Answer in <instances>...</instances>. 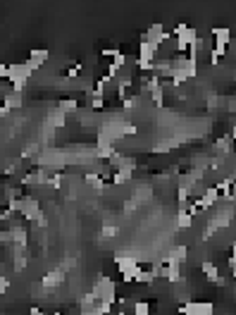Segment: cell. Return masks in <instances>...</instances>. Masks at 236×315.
Masks as SVG:
<instances>
[{"mask_svg":"<svg viewBox=\"0 0 236 315\" xmlns=\"http://www.w3.org/2000/svg\"><path fill=\"white\" fill-rule=\"evenodd\" d=\"M81 315H98V313L93 311V308H91V311H81Z\"/></svg>","mask_w":236,"mask_h":315,"instance_id":"d6a6232c","label":"cell"},{"mask_svg":"<svg viewBox=\"0 0 236 315\" xmlns=\"http://www.w3.org/2000/svg\"><path fill=\"white\" fill-rule=\"evenodd\" d=\"M141 38H143V41H148L153 48H160V45L170 38V33L165 31V26H162V24H150V29L143 33Z\"/></svg>","mask_w":236,"mask_h":315,"instance_id":"5b68a950","label":"cell"},{"mask_svg":"<svg viewBox=\"0 0 236 315\" xmlns=\"http://www.w3.org/2000/svg\"><path fill=\"white\" fill-rule=\"evenodd\" d=\"M29 315H45V313H43L41 308H31V311H29Z\"/></svg>","mask_w":236,"mask_h":315,"instance_id":"4dcf8cb0","label":"cell"},{"mask_svg":"<svg viewBox=\"0 0 236 315\" xmlns=\"http://www.w3.org/2000/svg\"><path fill=\"white\" fill-rule=\"evenodd\" d=\"M193 225V218L189 210H177V229H189Z\"/></svg>","mask_w":236,"mask_h":315,"instance_id":"ac0fdd59","label":"cell"},{"mask_svg":"<svg viewBox=\"0 0 236 315\" xmlns=\"http://www.w3.org/2000/svg\"><path fill=\"white\" fill-rule=\"evenodd\" d=\"M7 110L12 108H19V105H24V98H21V93H17V91H12V93H7L5 96V103H2Z\"/></svg>","mask_w":236,"mask_h":315,"instance_id":"d6986e66","label":"cell"},{"mask_svg":"<svg viewBox=\"0 0 236 315\" xmlns=\"http://www.w3.org/2000/svg\"><path fill=\"white\" fill-rule=\"evenodd\" d=\"M33 225H36V227H48V218L43 215V210L38 213V215H36V220H33Z\"/></svg>","mask_w":236,"mask_h":315,"instance_id":"484cf974","label":"cell"},{"mask_svg":"<svg viewBox=\"0 0 236 315\" xmlns=\"http://www.w3.org/2000/svg\"><path fill=\"white\" fill-rule=\"evenodd\" d=\"M93 294H96L100 301H107V304H115L117 301V284L112 282L110 277L100 275L96 280V287H93Z\"/></svg>","mask_w":236,"mask_h":315,"instance_id":"3957f363","label":"cell"},{"mask_svg":"<svg viewBox=\"0 0 236 315\" xmlns=\"http://www.w3.org/2000/svg\"><path fill=\"white\" fill-rule=\"evenodd\" d=\"M174 38H177V53L184 55L189 48H191V43L198 38V33H196V29H191L189 24H177L174 26Z\"/></svg>","mask_w":236,"mask_h":315,"instance_id":"7a4b0ae2","label":"cell"},{"mask_svg":"<svg viewBox=\"0 0 236 315\" xmlns=\"http://www.w3.org/2000/svg\"><path fill=\"white\" fill-rule=\"evenodd\" d=\"M155 57H158V48H153L148 41H143V38H141V43H139V57H136V65H139V69H143V72H150V69H153V65H155Z\"/></svg>","mask_w":236,"mask_h":315,"instance_id":"277c9868","label":"cell"},{"mask_svg":"<svg viewBox=\"0 0 236 315\" xmlns=\"http://www.w3.org/2000/svg\"><path fill=\"white\" fill-rule=\"evenodd\" d=\"M103 105H105V98L103 96H91V108L93 110H103Z\"/></svg>","mask_w":236,"mask_h":315,"instance_id":"d4e9b609","label":"cell"},{"mask_svg":"<svg viewBox=\"0 0 236 315\" xmlns=\"http://www.w3.org/2000/svg\"><path fill=\"white\" fill-rule=\"evenodd\" d=\"M41 213V203L33 198V196H21V206H19V215L24 220H36V215Z\"/></svg>","mask_w":236,"mask_h":315,"instance_id":"52a82bcc","label":"cell"},{"mask_svg":"<svg viewBox=\"0 0 236 315\" xmlns=\"http://www.w3.org/2000/svg\"><path fill=\"white\" fill-rule=\"evenodd\" d=\"M119 234V227H112V225H103L100 227V239H112Z\"/></svg>","mask_w":236,"mask_h":315,"instance_id":"7402d4cb","label":"cell"},{"mask_svg":"<svg viewBox=\"0 0 236 315\" xmlns=\"http://www.w3.org/2000/svg\"><path fill=\"white\" fill-rule=\"evenodd\" d=\"M48 57H50L48 48H31V50H29V57H26V62H29L33 69H38V67H43V62H48Z\"/></svg>","mask_w":236,"mask_h":315,"instance_id":"9c48e42d","label":"cell"},{"mask_svg":"<svg viewBox=\"0 0 236 315\" xmlns=\"http://www.w3.org/2000/svg\"><path fill=\"white\" fill-rule=\"evenodd\" d=\"M64 277H67V272L62 268H55V270H50L41 280V287H45V289H57V287H62Z\"/></svg>","mask_w":236,"mask_h":315,"instance_id":"ba28073f","label":"cell"},{"mask_svg":"<svg viewBox=\"0 0 236 315\" xmlns=\"http://www.w3.org/2000/svg\"><path fill=\"white\" fill-rule=\"evenodd\" d=\"M84 182L91 186L93 191H103V189H105V184H103V177H100V174H96V172H88L84 177Z\"/></svg>","mask_w":236,"mask_h":315,"instance_id":"e0dca14e","label":"cell"},{"mask_svg":"<svg viewBox=\"0 0 236 315\" xmlns=\"http://www.w3.org/2000/svg\"><path fill=\"white\" fill-rule=\"evenodd\" d=\"M7 112H10V110L5 108V105H0V117H5V115H7Z\"/></svg>","mask_w":236,"mask_h":315,"instance_id":"1f68e13d","label":"cell"},{"mask_svg":"<svg viewBox=\"0 0 236 315\" xmlns=\"http://www.w3.org/2000/svg\"><path fill=\"white\" fill-rule=\"evenodd\" d=\"M227 263H229V261H227ZM229 272H232V277L236 280V263H229Z\"/></svg>","mask_w":236,"mask_h":315,"instance_id":"f1b7e54d","label":"cell"},{"mask_svg":"<svg viewBox=\"0 0 236 315\" xmlns=\"http://www.w3.org/2000/svg\"><path fill=\"white\" fill-rule=\"evenodd\" d=\"M29 265V253L24 246H14V272H21Z\"/></svg>","mask_w":236,"mask_h":315,"instance_id":"7c38bea8","label":"cell"},{"mask_svg":"<svg viewBox=\"0 0 236 315\" xmlns=\"http://www.w3.org/2000/svg\"><path fill=\"white\" fill-rule=\"evenodd\" d=\"M55 315H62V313H55Z\"/></svg>","mask_w":236,"mask_h":315,"instance_id":"e575fe53","label":"cell"},{"mask_svg":"<svg viewBox=\"0 0 236 315\" xmlns=\"http://www.w3.org/2000/svg\"><path fill=\"white\" fill-rule=\"evenodd\" d=\"M79 72H81V65H74V67H69V69H67V76H76Z\"/></svg>","mask_w":236,"mask_h":315,"instance_id":"83f0119b","label":"cell"},{"mask_svg":"<svg viewBox=\"0 0 236 315\" xmlns=\"http://www.w3.org/2000/svg\"><path fill=\"white\" fill-rule=\"evenodd\" d=\"M76 105H79V103H76L74 98H62V100H60V105H57V108L62 110L64 115H67V112H74V110H76Z\"/></svg>","mask_w":236,"mask_h":315,"instance_id":"44dd1931","label":"cell"},{"mask_svg":"<svg viewBox=\"0 0 236 315\" xmlns=\"http://www.w3.org/2000/svg\"><path fill=\"white\" fill-rule=\"evenodd\" d=\"M7 289H10V280L7 277H0V296L7 292Z\"/></svg>","mask_w":236,"mask_h":315,"instance_id":"4316f807","label":"cell"},{"mask_svg":"<svg viewBox=\"0 0 236 315\" xmlns=\"http://www.w3.org/2000/svg\"><path fill=\"white\" fill-rule=\"evenodd\" d=\"M229 143H232V136H222V139H217V141H215V151H217V153H227V151H229Z\"/></svg>","mask_w":236,"mask_h":315,"instance_id":"603a6c76","label":"cell"},{"mask_svg":"<svg viewBox=\"0 0 236 315\" xmlns=\"http://www.w3.org/2000/svg\"><path fill=\"white\" fill-rule=\"evenodd\" d=\"M229 263H236V244L232 246V256H229Z\"/></svg>","mask_w":236,"mask_h":315,"instance_id":"f546056e","label":"cell"},{"mask_svg":"<svg viewBox=\"0 0 236 315\" xmlns=\"http://www.w3.org/2000/svg\"><path fill=\"white\" fill-rule=\"evenodd\" d=\"M213 38H215V45H229V41H232V31L227 29V26H217V29H213Z\"/></svg>","mask_w":236,"mask_h":315,"instance_id":"5bb4252c","label":"cell"},{"mask_svg":"<svg viewBox=\"0 0 236 315\" xmlns=\"http://www.w3.org/2000/svg\"><path fill=\"white\" fill-rule=\"evenodd\" d=\"M213 222H215V227H217V229L229 227V225H232V210H229V208H222V210H217V215L213 218Z\"/></svg>","mask_w":236,"mask_h":315,"instance_id":"4fadbf2b","label":"cell"},{"mask_svg":"<svg viewBox=\"0 0 236 315\" xmlns=\"http://www.w3.org/2000/svg\"><path fill=\"white\" fill-rule=\"evenodd\" d=\"M134 315H150L148 301H136V304H134Z\"/></svg>","mask_w":236,"mask_h":315,"instance_id":"cb8c5ba5","label":"cell"},{"mask_svg":"<svg viewBox=\"0 0 236 315\" xmlns=\"http://www.w3.org/2000/svg\"><path fill=\"white\" fill-rule=\"evenodd\" d=\"M64 120H67V115H64L60 108H55V110H50V112H48V120H45V124H48V127H55V129H60V127L64 124Z\"/></svg>","mask_w":236,"mask_h":315,"instance_id":"2e32d148","label":"cell"},{"mask_svg":"<svg viewBox=\"0 0 236 315\" xmlns=\"http://www.w3.org/2000/svg\"><path fill=\"white\" fill-rule=\"evenodd\" d=\"M33 72H36V69H33L29 62L10 65V76H7V81H12V91L21 93V91H24V86H26V81H29V76H31Z\"/></svg>","mask_w":236,"mask_h":315,"instance_id":"6da1fadb","label":"cell"},{"mask_svg":"<svg viewBox=\"0 0 236 315\" xmlns=\"http://www.w3.org/2000/svg\"><path fill=\"white\" fill-rule=\"evenodd\" d=\"M186 256H189V249H186L184 244H179V246H174V249L167 253V261H165V263H177V265H184V263H186Z\"/></svg>","mask_w":236,"mask_h":315,"instance_id":"8fae6325","label":"cell"},{"mask_svg":"<svg viewBox=\"0 0 236 315\" xmlns=\"http://www.w3.org/2000/svg\"><path fill=\"white\" fill-rule=\"evenodd\" d=\"M220 201V194H217V189L215 186H208L203 191V196H201V203H203V210H208V208H213L215 203Z\"/></svg>","mask_w":236,"mask_h":315,"instance_id":"9a60e30c","label":"cell"},{"mask_svg":"<svg viewBox=\"0 0 236 315\" xmlns=\"http://www.w3.org/2000/svg\"><path fill=\"white\" fill-rule=\"evenodd\" d=\"M115 265H117L119 272L124 275V272L134 270V268L139 265V256H136L134 251H117V253H115Z\"/></svg>","mask_w":236,"mask_h":315,"instance_id":"8992f818","label":"cell"},{"mask_svg":"<svg viewBox=\"0 0 236 315\" xmlns=\"http://www.w3.org/2000/svg\"><path fill=\"white\" fill-rule=\"evenodd\" d=\"M201 270L208 277V282H215V284H220V287H225V277H220V270H217V265L213 261H203Z\"/></svg>","mask_w":236,"mask_h":315,"instance_id":"30bf717a","label":"cell"},{"mask_svg":"<svg viewBox=\"0 0 236 315\" xmlns=\"http://www.w3.org/2000/svg\"><path fill=\"white\" fill-rule=\"evenodd\" d=\"M131 177H134V170H127V167H122V170H117V172L112 174V182L115 184H127V182H131Z\"/></svg>","mask_w":236,"mask_h":315,"instance_id":"ffe728a7","label":"cell"},{"mask_svg":"<svg viewBox=\"0 0 236 315\" xmlns=\"http://www.w3.org/2000/svg\"><path fill=\"white\" fill-rule=\"evenodd\" d=\"M232 139L236 141V124H234V129H232Z\"/></svg>","mask_w":236,"mask_h":315,"instance_id":"836d02e7","label":"cell"}]
</instances>
